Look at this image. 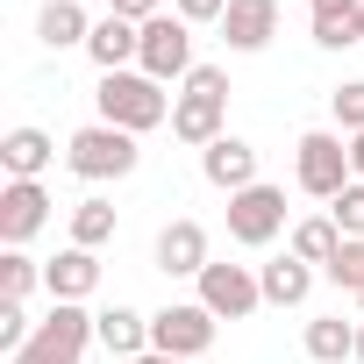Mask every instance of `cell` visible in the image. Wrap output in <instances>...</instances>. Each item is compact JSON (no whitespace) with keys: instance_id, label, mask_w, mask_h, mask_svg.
I'll use <instances>...</instances> for the list:
<instances>
[{"instance_id":"17","label":"cell","mask_w":364,"mask_h":364,"mask_svg":"<svg viewBox=\"0 0 364 364\" xmlns=\"http://www.w3.org/2000/svg\"><path fill=\"white\" fill-rule=\"evenodd\" d=\"M257 286H264V307H300V300L314 293V264H300V257L286 250L279 264H264V272H257Z\"/></svg>"},{"instance_id":"28","label":"cell","mask_w":364,"mask_h":364,"mask_svg":"<svg viewBox=\"0 0 364 364\" xmlns=\"http://www.w3.org/2000/svg\"><path fill=\"white\" fill-rule=\"evenodd\" d=\"M328 279H336L343 293H364V243H350V236H343V250H336V264H328Z\"/></svg>"},{"instance_id":"22","label":"cell","mask_w":364,"mask_h":364,"mask_svg":"<svg viewBox=\"0 0 364 364\" xmlns=\"http://www.w3.org/2000/svg\"><path fill=\"white\" fill-rule=\"evenodd\" d=\"M72 243H79V250L114 243V208H107V200H79V208H72Z\"/></svg>"},{"instance_id":"9","label":"cell","mask_w":364,"mask_h":364,"mask_svg":"<svg viewBox=\"0 0 364 364\" xmlns=\"http://www.w3.org/2000/svg\"><path fill=\"white\" fill-rule=\"evenodd\" d=\"M200 307H208L215 321H243V314L264 307V286H257L250 264H208V272H200Z\"/></svg>"},{"instance_id":"32","label":"cell","mask_w":364,"mask_h":364,"mask_svg":"<svg viewBox=\"0 0 364 364\" xmlns=\"http://www.w3.org/2000/svg\"><path fill=\"white\" fill-rule=\"evenodd\" d=\"M350 171L364 178V136H350Z\"/></svg>"},{"instance_id":"16","label":"cell","mask_w":364,"mask_h":364,"mask_svg":"<svg viewBox=\"0 0 364 364\" xmlns=\"http://www.w3.org/2000/svg\"><path fill=\"white\" fill-rule=\"evenodd\" d=\"M50 157H58V143L43 129H8V136H0V164H8V178H43Z\"/></svg>"},{"instance_id":"27","label":"cell","mask_w":364,"mask_h":364,"mask_svg":"<svg viewBox=\"0 0 364 364\" xmlns=\"http://www.w3.org/2000/svg\"><path fill=\"white\" fill-rule=\"evenodd\" d=\"M29 336H36V321L22 314V300H0V350L22 357V350H29Z\"/></svg>"},{"instance_id":"21","label":"cell","mask_w":364,"mask_h":364,"mask_svg":"<svg viewBox=\"0 0 364 364\" xmlns=\"http://www.w3.org/2000/svg\"><path fill=\"white\" fill-rule=\"evenodd\" d=\"M307 357H314V364H343V357H357V321H343V314L307 321Z\"/></svg>"},{"instance_id":"30","label":"cell","mask_w":364,"mask_h":364,"mask_svg":"<svg viewBox=\"0 0 364 364\" xmlns=\"http://www.w3.org/2000/svg\"><path fill=\"white\" fill-rule=\"evenodd\" d=\"M107 15H122V22H136V29H143V22H157L164 8H157V0H107Z\"/></svg>"},{"instance_id":"18","label":"cell","mask_w":364,"mask_h":364,"mask_svg":"<svg viewBox=\"0 0 364 364\" xmlns=\"http://www.w3.org/2000/svg\"><path fill=\"white\" fill-rule=\"evenodd\" d=\"M100 350L136 364V357L150 350V314H136V307H107V314H100Z\"/></svg>"},{"instance_id":"3","label":"cell","mask_w":364,"mask_h":364,"mask_svg":"<svg viewBox=\"0 0 364 364\" xmlns=\"http://www.w3.org/2000/svg\"><path fill=\"white\" fill-rule=\"evenodd\" d=\"M86 343H100V314H86L79 300H58V307L36 321L29 350H22V357H8V364H79V357H86Z\"/></svg>"},{"instance_id":"19","label":"cell","mask_w":364,"mask_h":364,"mask_svg":"<svg viewBox=\"0 0 364 364\" xmlns=\"http://www.w3.org/2000/svg\"><path fill=\"white\" fill-rule=\"evenodd\" d=\"M36 36H43L50 50H72V43H86V36H93V22H86V8H79V0H43Z\"/></svg>"},{"instance_id":"2","label":"cell","mask_w":364,"mask_h":364,"mask_svg":"<svg viewBox=\"0 0 364 364\" xmlns=\"http://www.w3.org/2000/svg\"><path fill=\"white\" fill-rule=\"evenodd\" d=\"M100 122H114V129H129V136H143V129H157V122H171V100H164V86L150 79V72H100Z\"/></svg>"},{"instance_id":"1","label":"cell","mask_w":364,"mask_h":364,"mask_svg":"<svg viewBox=\"0 0 364 364\" xmlns=\"http://www.w3.org/2000/svg\"><path fill=\"white\" fill-rule=\"evenodd\" d=\"M222 114H229V72H222V65H193V72H186V93L171 100V136L193 143V150H208V143L229 136Z\"/></svg>"},{"instance_id":"24","label":"cell","mask_w":364,"mask_h":364,"mask_svg":"<svg viewBox=\"0 0 364 364\" xmlns=\"http://www.w3.org/2000/svg\"><path fill=\"white\" fill-rule=\"evenodd\" d=\"M328 222H336L350 243H364V178H350V186L328 200Z\"/></svg>"},{"instance_id":"31","label":"cell","mask_w":364,"mask_h":364,"mask_svg":"<svg viewBox=\"0 0 364 364\" xmlns=\"http://www.w3.org/2000/svg\"><path fill=\"white\" fill-rule=\"evenodd\" d=\"M314 15H364V0H314Z\"/></svg>"},{"instance_id":"10","label":"cell","mask_w":364,"mask_h":364,"mask_svg":"<svg viewBox=\"0 0 364 364\" xmlns=\"http://www.w3.org/2000/svg\"><path fill=\"white\" fill-rule=\"evenodd\" d=\"M43 222H50V193H43V178H8V186H0V243L22 250Z\"/></svg>"},{"instance_id":"33","label":"cell","mask_w":364,"mask_h":364,"mask_svg":"<svg viewBox=\"0 0 364 364\" xmlns=\"http://www.w3.org/2000/svg\"><path fill=\"white\" fill-rule=\"evenodd\" d=\"M136 364H186V357H164V350H143Z\"/></svg>"},{"instance_id":"5","label":"cell","mask_w":364,"mask_h":364,"mask_svg":"<svg viewBox=\"0 0 364 364\" xmlns=\"http://www.w3.org/2000/svg\"><path fill=\"white\" fill-rule=\"evenodd\" d=\"M293 178H300V193H314V200H336L343 186H350V143L336 136V129H307L300 143H293Z\"/></svg>"},{"instance_id":"8","label":"cell","mask_w":364,"mask_h":364,"mask_svg":"<svg viewBox=\"0 0 364 364\" xmlns=\"http://www.w3.org/2000/svg\"><path fill=\"white\" fill-rule=\"evenodd\" d=\"M136 72H150L157 86H164V79H186V72H193V22H178V15L143 22V58H136Z\"/></svg>"},{"instance_id":"4","label":"cell","mask_w":364,"mask_h":364,"mask_svg":"<svg viewBox=\"0 0 364 364\" xmlns=\"http://www.w3.org/2000/svg\"><path fill=\"white\" fill-rule=\"evenodd\" d=\"M136 136L129 129H114V122H86L72 143H65V164L79 171V178H93V186H107V178H129L136 171Z\"/></svg>"},{"instance_id":"20","label":"cell","mask_w":364,"mask_h":364,"mask_svg":"<svg viewBox=\"0 0 364 364\" xmlns=\"http://www.w3.org/2000/svg\"><path fill=\"white\" fill-rule=\"evenodd\" d=\"M336 250H343V229L328 222V215H307V222H293V257L300 264H336Z\"/></svg>"},{"instance_id":"23","label":"cell","mask_w":364,"mask_h":364,"mask_svg":"<svg viewBox=\"0 0 364 364\" xmlns=\"http://www.w3.org/2000/svg\"><path fill=\"white\" fill-rule=\"evenodd\" d=\"M36 286H43V264L36 257H22V250L0 257V300H29Z\"/></svg>"},{"instance_id":"12","label":"cell","mask_w":364,"mask_h":364,"mask_svg":"<svg viewBox=\"0 0 364 364\" xmlns=\"http://www.w3.org/2000/svg\"><path fill=\"white\" fill-rule=\"evenodd\" d=\"M86 58H93L100 72H136V58H143V29L122 22V15H100L93 36H86Z\"/></svg>"},{"instance_id":"29","label":"cell","mask_w":364,"mask_h":364,"mask_svg":"<svg viewBox=\"0 0 364 364\" xmlns=\"http://www.w3.org/2000/svg\"><path fill=\"white\" fill-rule=\"evenodd\" d=\"M171 15H178V22H222L229 0H171Z\"/></svg>"},{"instance_id":"14","label":"cell","mask_w":364,"mask_h":364,"mask_svg":"<svg viewBox=\"0 0 364 364\" xmlns=\"http://www.w3.org/2000/svg\"><path fill=\"white\" fill-rule=\"evenodd\" d=\"M272 36H279V0H229V15H222L229 50H264Z\"/></svg>"},{"instance_id":"26","label":"cell","mask_w":364,"mask_h":364,"mask_svg":"<svg viewBox=\"0 0 364 364\" xmlns=\"http://www.w3.org/2000/svg\"><path fill=\"white\" fill-rule=\"evenodd\" d=\"M328 107H336V129L364 136V79H343V86L328 93Z\"/></svg>"},{"instance_id":"34","label":"cell","mask_w":364,"mask_h":364,"mask_svg":"<svg viewBox=\"0 0 364 364\" xmlns=\"http://www.w3.org/2000/svg\"><path fill=\"white\" fill-rule=\"evenodd\" d=\"M357 364H364V321H357Z\"/></svg>"},{"instance_id":"7","label":"cell","mask_w":364,"mask_h":364,"mask_svg":"<svg viewBox=\"0 0 364 364\" xmlns=\"http://www.w3.org/2000/svg\"><path fill=\"white\" fill-rule=\"evenodd\" d=\"M215 343V314L200 307V300H171V307H157L150 314V350H164V357H200Z\"/></svg>"},{"instance_id":"6","label":"cell","mask_w":364,"mask_h":364,"mask_svg":"<svg viewBox=\"0 0 364 364\" xmlns=\"http://www.w3.org/2000/svg\"><path fill=\"white\" fill-rule=\"evenodd\" d=\"M286 229V193L279 186H243V193H229V243H243V250H264L272 236Z\"/></svg>"},{"instance_id":"35","label":"cell","mask_w":364,"mask_h":364,"mask_svg":"<svg viewBox=\"0 0 364 364\" xmlns=\"http://www.w3.org/2000/svg\"><path fill=\"white\" fill-rule=\"evenodd\" d=\"M357 307H364V293H357Z\"/></svg>"},{"instance_id":"15","label":"cell","mask_w":364,"mask_h":364,"mask_svg":"<svg viewBox=\"0 0 364 364\" xmlns=\"http://www.w3.org/2000/svg\"><path fill=\"white\" fill-rule=\"evenodd\" d=\"M43 286H50V300H79V307H86V293L100 286V257L72 243V250H58V257L43 264Z\"/></svg>"},{"instance_id":"25","label":"cell","mask_w":364,"mask_h":364,"mask_svg":"<svg viewBox=\"0 0 364 364\" xmlns=\"http://www.w3.org/2000/svg\"><path fill=\"white\" fill-rule=\"evenodd\" d=\"M314 43H321V50H350V43H364V15H314Z\"/></svg>"},{"instance_id":"13","label":"cell","mask_w":364,"mask_h":364,"mask_svg":"<svg viewBox=\"0 0 364 364\" xmlns=\"http://www.w3.org/2000/svg\"><path fill=\"white\" fill-rule=\"evenodd\" d=\"M200 171H208V186L243 193V186H257V150H250L243 136H222V143H208V150H200Z\"/></svg>"},{"instance_id":"11","label":"cell","mask_w":364,"mask_h":364,"mask_svg":"<svg viewBox=\"0 0 364 364\" xmlns=\"http://www.w3.org/2000/svg\"><path fill=\"white\" fill-rule=\"evenodd\" d=\"M208 264H215V257H208V229H200V222L178 215V222L157 229V272H164V279H200Z\"/></svg>"}]
</instances>
